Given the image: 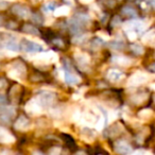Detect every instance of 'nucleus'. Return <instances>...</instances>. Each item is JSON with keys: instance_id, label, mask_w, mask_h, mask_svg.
<instances>
[{"instance_id": "obj_21", "label": "nucleus", "mask_w": 155, "mask_h": 155, "mask_svg": "<svg viewBox=\"0 0 155 155\" xmlns=\"http://www.w3.org/2000/svg\"><path fill=\"white\" fill-rule=\"evenodd\" d=\"M148 1V5H150L151 7H153V8H155V0H147Z\"/></svg>"}, {"instance_id": "obj_22", "label": "nucleus", "mask_w": 155, "mask_h": 155, "mask_svg": "<svg viewBox=\"0 0 155 155\" xmlns=\"http://www.w3.org/2000/svg\"><path fill=\"white\" fill-rule=\"evenodd\" d=\"M3 25V18H2V16L0 15V26H2Z\"/></svg>"}, {"instance_id": "obj_10", "label": "nucleus", "mask_w": 155, "mask_h": 155, "mask_svg": "<svg viewBox=\"0 0 155 155\" xmlns=\"http://www.w3.org/2000/svg\"><path fill=\"white\" fill-rule=\"evenodd\" d=\"M123 77V72L119 70H112L108 72L107 78L113 82H118L119 80H121V78Z\"/></svg>"}, {"instance_id": "obj_4", "label": "nucleus", "mask_w": 155, "mask_h": 155, "mask_svg": "<svg viewBox=\"0 0 155 155\" xmlns=\"http://www.w3.org/2000/svg\"><path fill=\"white\" fill-rule=\"evenodd\" d=\"M14 116V110L7 106H2L0 107V120L5 123L10 122V120H12Z\"/></svg>"}, {"instance_id": "obj_17", "label": "nucleus", "mask_w": 155, "mask_h": 155, "mask_svg": "<svg viewBox=\"0 0 155 155\" xmlns=\"http://www.w3.org/2000/svg\"><path fill=\"white\" fill-rule=\"evenodd\" d=\"M147 70L150 71V72L155 73V62H153V63H151L150 65H148V66H147Z\"/></svg>"}, {"instance_id": "obj_16", "label": "nucleus", "mask_w": 155, "mask_h": 155, "mask_svg": "<svg viewBox=\"0 0 155 155\" xmlns=\"http://www.w3.org/2000/svg\"><path fill=\"white\" fill-rule=\"evenodd\" d=\"M32 18H33V21L35 22V24H43V16L41 15L39 13H35L32 15Z\"/></svg>"}, {"instance_id": "obj_20", "label": "nucleus", "mask_w": 155, "mask_h": 155, "mask_svg": "<svg viewBox=\"0 0 155 155\" xmlns=\"http://www.w3.org/2000/svg\"><path fill=\"white\" fill-rule=\"evenodd\" d=\"M5 103H7V98L0 95V104H1V105H5Z\"/></svg>"}, {"instance_id": "obj_8", "label": "nucleus", "mask_w": 155, "mask_h": 155, "mask_svg": "<svg viewBox=\"0 0 155 155\" xmlns=\"http://www.w3.org/2000/svg\"><path fill=\"white\" fill-rule=\"evenodd\" d=\"M22 32L27 33V34H32V35H36V36H41V31L38 30V28L34 26V25H31V24H27L22 27L21 29Z\"/></svg>"}, {"instance_id": "obj_6", "label": "nucleus", "mask_w": 155, "mask_h": 155, "mask_svg": "<svg viewBox=\"0 0 155 155\" xmlns=\"http://www.w3.org/2000/svg\"><path fill=\"white\" fill-rule=\"evenodd\" d=\"M3 45H5V47L7 48V49L11 50V51H17V50L20 49V44L18 43L15 38H13V37L8 38L7 41H5Z\"/></svg>"}, {"instance_id": "obj_23", "label": "nucleus", "mask_w": 155, "mask_h": 155, "mask_svg": "<svg viewBox=\"0 0 155 155\" xmlns=\"http://www.w3.org/2000/svg\"><path fill=\"white\" fill-rule=\"evenodd\" d=\"M0 43H1V39H0Z\"/></svg>"}, {"instance_id": "obj_12", "label": "nucleus", "mask_w": 155, "mask_h": 155, "mask_svg": "<svg viewBox=\"0 0 155 155\" xmlns=\"http://www.w3.org/2000/svg\"><path fill=\"white\" fill-rule=\"evenodd\" d=\"M130 49L133 53L138 54V55H141L144 52V48L139 44H132V45H130Z\"/></svg>"}, {"instance_id": "obj_13", "label": "nucleus", "mask_w": 155, "mask_h": 155, "mask_svg": "<svg viewBox=\"0 0 155 155\" xmlns=\"http://www.w3.org/2000/svg\"><path fill=\"white\" fill-rule=\"evenodd\" d=\"M110 48L112 49H115V50H122L124 48V44L120 41H114L110 43Z\"/></svg>"}, {"instance_id": "obj_2", "label": "nucleus", "mask_w": 155, "mask_h": 155, "mask_svg": "<svg viewBox=\"0 0 155 155\" xmlns=\"http://www.w3.org/2000/svg\"><path fill=\"white\" fill-rule=\"evenodd\" d=\"M64 69H65V80H66V82L70 85L78 83L79 79H78L74 71H73V68L69 65V63L64 62Z\"/></svg>"}, {"instance_id": "obj_14", "label": "nucleus", "mask_w": 155, "mask_h": 155, "mask_svg": "<svg viewBox=\"0 0 155 155\" xmlns=\"http://www.w3.org/2000/svg\"><path fill=\"white\" fill-rule=\"evenodd\" d=\"M122 18H121L120 15H116L113 17V19L110 20V26L113 27V28H117L118 26H120L121 21H122Z\"/></svg>"}, {"instance_id": "obj_7", "label": "nucleus", "mask_w": 155, "mask_h": 155, "mask_svg": "<svg viewBox=\"0 0 155 155\" xmlns=\"http://www.w3.org/2000/svg\"><path fill=\"white\" fill-rule=\"evenodd\" d=\"M121 15L125 18H129V19H131V18H136L137 17V11H136L134 8L127 5V7L122 8V10H121Z\"/></svg>"}, {"instance_id": "obj_9", "label": "nucleus", "mask_w": 155, "mask_h": 155, "mask_svg": "<svg viewBox=\"0 0 155 155\" xmlns=\"http://www.w3.org/2000/svg\"><path fill=\"white\" fill-rule=\"evenodd\" d=\"M29 125H30V120H29L28 118H26L25 116H20L19 119L17 120V122H16L15 127H17L18 130H25V129H27Z\"/></svg>"}, {"instance_id": "obj_18", "label": "nucleus", "mask_w": 155, "mask_h": 155, "mask_svg": "<svg viewBox=\"0 0 155 155\" xmlns=\"http://www.w3.org/2000/svg\"><path fill=\"white\" fill-rule=\"evenodd\" d=\"M46 8L48 9V11H54V9L56 8V5L55 3H52V2H50V3H48L47 5H46Z\"/></svg>"}, {"instance_id": "obj_19", "label": "nucleus", "mask_w": 155, "mask_h": 155, "mask_svg": "<svg viewBox=\"0 0 155 155\" xmlns=\"http://www.w3.org/2000/svg\"><path fill=\"white\" fill-rule=\"evenodd\" d=\"M5 86H7V81L5 79H0V89L5 88Z\"/></svg>"}, {"instance_id": "obj_3", "label": "nucleus", "mask_w": 155, "mask_h": 155, "mask_svg": "<svg viewBox=\"0 0 155 155\" xmlns=\"http://www.w3.org/2000/svg\"><path fill=\"white\" fill-rule=\"evenodd\" d=\"M12 12L15 14L16 16L20 18H29L31 16V11L29 8H27L26 5H14L12 7Z\"/></svg>"}, {"instance_id": "obj_11", "label": "nucleus", "mask_w": 155, "mask_h": 155, "mask_svg": "<svg viewBox=\"0 0 155 155\" xmlns=\"http://www.w3.org/2000/svg\"><path fill=\"white\" fill-rule=\"evenodd\" d=\"M62 139L64 140V142H65V144H66V147L67 148H69V149H75L77 147H75V141L73 140V138L71 137V136H69V135H67V134H62Z\"/></svg>"}, {"instance_id": "obj_15", "label": "nucleus", "mask_w": 155, "mask_h": 155, "mask_svg": "<svg viewBox=\"0 0 155 155\" xmlns=\"http://www.w3.org/2000/svg\"><path fill=\"white\" fill-rule=\"evenodd\" d=\"M91 44H93V47L95 48V49H97V48H100V47H102V46H103L104 41H102V39H100L99 37H96V38L93 39Z\"/></svg>"}, {"instance_id": "obj_1", "label": "nucleus", "mask_w": 155, "mask_h": 155, "mask_svg": "<svg viewBox=\"0 0 155 155\" xmlns=\"http://www.w3.org/2000/svg\"><path fill=\"white\" fill-rule=\"evenodd\" d=\"M20 49L24 50L25 52H31V53L43 51V47L41 45L32 41H29V39H22L20 43Z\"/></svg>"}, {"instance_id": "obj_5", "label": "nucleus", "mask_w": 155, "mask_h": 155, "mask_svg": "<svg viewBox=\"0 0 155 155\" xmlns=\"http://www.w3.org/2000/svg\"><path fill=\"white\" fill-rule=\"evenodd\" d=\"M115 149H116L117 152L121 153V154H127V153L132 152V147L124 140H119L115 146Z\"/></svg>"}]
</instances>
